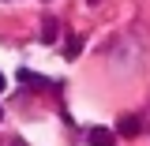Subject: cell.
Returning a JSON list of instances; mask_svg holds the SVG:
<instances>
[{
	"label": "cell",
	"instance_id": "obj_1",
	"mask_svg": "<svg viewBox=\"0 0 150 146\" xmlns=\"http://www.w3.org/2000/svg\"><path fill=\"white\" fill-rule=\"evenodd\" d=\"M56 34H60V23L53 15L41 19V45H56Z\"/></svg>",
	"mask_w": 150,
	"mask_h": 146
},
{
	"label": "cell",
	"instance_id": "obj_2",
	"mask_svg": "<svg viewBox=\"0 0 150 146\" xmlns=\"http://www.w3.org/2000/svg\"><path fill=\"white\" fill-rule=\"evenodd\" d=\"M139 128H143V120L139 116H120V124H116V135H139Z\"/></svg>",
	"mask_w": 150,
	"mask_h": 146
},
{
	"label": "cell",
	"instance_id": "obj_3",
	"mask_svg": "<svg viewBox=\"0 0 150 146\" xmlns=\"http://www.w3.org/2000/svg\"><path fill=\"white\" fill-rule=\"evenodd\" d=\"M112 142H116V135L109 128H94L90 131V146H112Z\"/></svg>",
	"mask_w": 150,
	"mask_h": 146
},
{
	"label": "cell",
	"instance_id": "obj_4",
	"mask_svg": "<svg viewBox=\"0 0 150 146\" xmlns=\"http://www.w3.org/2000/svg\"><path fill=\"white\" fill-rule=\"evenodd\" d=\"M83 49V37H68V45H64V60H75Z\"/></svg>",
	"mask_w": 150,
	"mask_h": 146
},
{
	"label": "cell",
	"instance_id": "obj_5",
	"mask_svg": "<svg viewBox=\"0 0 150 146\" xmlns=\"http://www.w3.org/2000/svg\"><path fill=\"white\" fill-rule=\"evenodd\" d=\"M4 86H8V79H4V75H0V90H4Z\"/></svg>",
	"mask_w": 150,
	"mask_h": 146
},
{
	"label": "cell",
	"instance_id": "obj_6",
	"mask_svg": "<svg viewBox=\"0 0 150 146\" xmlns=\"http://www.w3.org/2000/svg\"><path fill=\"white\" fill-rule=\"evenodd\" d=\"M86 4H98V0H86Z\"/></svg>",
	"mask_w": 150,
	"mask_h": 146
},
{
	"label": "cell",
	"instance_id": "obj_7",
	"mask_svg": "<svg viewBox=\"0 0 150 146\" xmlns=\"http://www.w3.org/2000/svg\"><path fill=\"white\" fill-rule=\"evenodd\" d=\"M0 120H4V109H0Z\"/></svg>",
	"mask_w": 150,
	"mask_h": 146
}]
</instances>
